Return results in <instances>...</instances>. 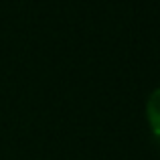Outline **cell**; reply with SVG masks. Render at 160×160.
Wrapping results in <instances>:
<instances>
[{
  "mask_svg": "<svg viewBox=\"0 0 160 160\" xmlns=\"http://www.w3.org/2000/svg\"><path fill=\"white\" fill-rule=\"evenodd\" d=\"M146 116H148V124L152 128L154 136H160V87L148 95L146 102Z\"/></svg>",
  "mask_w": 160,
  "mask_h": 160,
  "instance_id": "cell-1",
  "label": "cell"
}]
</instances>
